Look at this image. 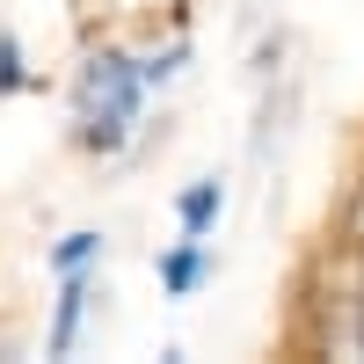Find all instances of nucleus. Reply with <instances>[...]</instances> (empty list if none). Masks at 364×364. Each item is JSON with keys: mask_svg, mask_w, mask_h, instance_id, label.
I'll use <instances>...</instances> for the list:
<instances>
[{"mask_svg": "<svg viewBox=\"0 0 364 364\" xmlns=\"http://www.w3.org/2000/svg\"><path fill=\"white\" fill-rule=\"evenodd\" d=\"M219 204H226V190H219V182H197V190H182V233H190V240H204V226L211 219H219Z\"/></svg>", "mask_w": 364, "mask_h": 364, "instance_id": "f03ea898", "label": "nucleus"}, {"mask_svg": "<svg viewBox=\"0 0 364 364\" xmlns=\"http://www.w3.org/2000/svg\"><path fill=\"white\" fill-rule=\"evenodd\" d=\"M0 87H22V51H15V37H0Z\"/></svg>", "mask_w": 364, "mask_h": 364, "instance_id": "423d86ee", "label": "nucleus"}, {"mask_svg": "<svg viewBox=\"0 0 364 364\" xmlns=\"http://www.w3.org/2000/svg\"><path fill=\"white\" fill-rule=\"evenodd\" d=\"M146 73L132 66L124 51H95L80 66V87H73V109H80V146L87 154H117V146L132 139L139 109H146Z\"/></svg>", "mask_w": 364, "mask_h": 364, "instance_id": "f257e3e1", "label": "nucleus"}, {"mask_svg": "<svg viewBox=\"0 0 364 364\" xmlns=\"http://www.w3.org/2000/svg\"><path fill=\"white\" fill-rule=\"evenodd\" d=\"M197 277H204V248H197L190 233H182V248H175V255L161 262V284H168V291L182 299V291H197Z\"/></svg>", "mask_w": 364, "mask_h": 364, "instance_id": "20e7f679", "label": "nucleus"}, {"mask_svg": "<svg viewBox=\"0 0 364 364\" xmlns=\"http://www.w3.org/2000/svg\"><path fill=\"white\" fill-rule=\"evenodd\" d=\"M87 314V277L80 269H66V291H58V328H51V350H73V328Z\"/></svg>", "mask_w": 364, "mask_h": 364, "instance_id": "7ed1b4c3", "label": "nucleus"}, {"mask_svg": "<svg viewBox=\"0 0 364 364\" xmlns=\"http://www.w3.org/2000/svg\"><path fill=\"white\" fill-rule=\"evenodd\" d=\"M357 350H364V314H357Z\"/></svg>", "mask_w": 364, "mask_h": 364, "instance_id": "0eeeda50", "label": "nucleus"}, {"mask_svg": "<svg viewBox=\"0 0 364 364\" xmlns=\"http://www.w3.org/2000/svg\"><path fill=\"white\" fill-rule=\"evenodd\" d=\"M87 255H102V233H66V240H58V248H51V269H58V277H66V269H80Z\"/></svg>", "mask_w": 364, "mask_h": 364, "instance_id": "39448f33", "label": "nucleus"}]
</instances>
